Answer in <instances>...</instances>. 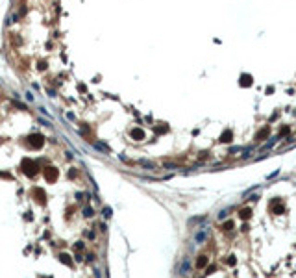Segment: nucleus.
Wrapping results in <instances>:
<instances>
[{"label": "nucleus", "mask_w": 296, "mask_h": 278, "mask_svg": "<svg viewBox=\"0 0 296 278\" xmlns=\"http://www.w3.org/2000/svg\"><path fill=\"white\" fill-rule=\"evenodd\" d=\"M252 82H254V80H252L250 74H243V76H241V85H243V87H248V85H252Z\"/></svg>", "instance_id": "423d86ee"}, {"label": "nucleus", "mask_w": 296, "mask_h": 278, "mask_svg": "<svg viewBox=\"0 0 296 278\" xmlns=\"http://www.w3.org/2000/svg\"><path fill=\"white\" fill-rule=\"evenodd\" d=\"M239 217L243 219V221H248V219L252 217V208H243L239 211Z\"/></svg>", "instance_id": "39448f33"}, {"label": "nucleus", "mask_w": 296, "mask_h": 278, "mask_svg": "<svg viewBox=\"0 0 296 278\" xmlns=\"http://www.w3.org/2000/svg\"><path fill=\"white\" fill-rule=\"evenodd\" d=\"M26 145H28L30 148H39L43 145V137L41 135H32V137L26 139Z\"/></svg>", "instance_id": "f03ea898"}, {"label": "nucleus", "mask_w": 296, "mask_h": 278, "mask_svg": "<svg viewBox=\"0 0 296 278\" xmlns=\"http://www.w3.org/2000/svg\"><path fill=\"white\" fill-rule=\"evenodd\" d=\"M228 265H235V258H233V256L228 260Z\"/></svg>", "instance_id": "4468645a"}, {"label": "nucleus", "mask_w": 296, "mask_h": 278, "mask_svg": "<svg viewBox=\"0 0 296 278\" xmlns=\"http://www.w3.org/2000/svg\"><path fill=\"white\" fill-rule=\"evenodd\" d=\"M233 228V221H226L224 222V230H231Z\"/></svg>", "instance_id": "9b49d317"}, {"label": "nucleus", "mask_w": 296, "mask_h": 278, "mask_svg": "<svg viewBox=\"0 0 296 278\" xmlns=\"http://www.w3.org/2000/svg\"><path fill=\"white\" fill-rule=\"evenodd\" d=\"M131 137H133V139H143V137H145V134H143V130H139V128H135V130H131Z\"/></svg>", "instance_id": "6e6552de"}, {"label": "nucleus", "mask_w": 296, "mask_h": 278, "mask_svg": "<svg viewBox=\"0 0 296 278\" xmlns=\"http://www.w3.org/2000/svg\"><path fill=\"white\" fill-rule=\"evenodd\" d=\"M268 134H270V128L265 126V128H261L257 134H255V139H257V141H265V137H268Z\"/></svg>", "instance_id": "20e7f679"}, {"label": "nucleus", "mask_w": 296, "mask_h": 278, "mask_svg": "<svg viewBox=\"0 0 296 278\" xmlns=\"http://www.w3.org/2000/svg\"><path fill=\"white\" fill-rule=\"evenodd\" d=\"M56 176H57V173H56V169H54V167H46V169H45V178L48 180V182H54V180H56Z\"/></svg>", "instance_id": "7ed1b4c3"}, {"label": "nucleus", "mask_w": 296, "mask_h": 278, "mask_svg": "<svg viewBox=\"0 0 296 278\" xmlns=\"http://www.w3.org/2000/svg\"><path fill=\"white\" fill-rule=\"evenodd\" d=\"M22 171H24V174H28V176H35L37 174V163L33 161V159H24Z\"/></svg>", "instance_id": "f257e3e1"}, {"label": "nucleus", "mask_w": 296, "mask_h": 278, "mask_svg": "<svg viewBox=\"0 0 296 278\" xmlns=\"http://www.w3.org/2000/svg\"><path fill=\"white\" fill-rule=\"evenodd\" d=\"M272 211H274L276 215L283 213V204H279V200H274L272 202Z\"/></svg>", "instance_id": "0eeeda50"}, {"label": "nucleus", "mask_w": 296, "mask_h": 278, "mask_svg": "<svg viewBox=\"0 0 296 278\" xmlns=\"http://www.w3.org/2000/svg\"><path fill=\"white\" fill-rule=\"evenodd\" d=\"M109 215H111V210L106 208V210H104V217H109Z\"/></svg>", "instance_id": "ddd939ff"}, {"label": "nucleus", "mask_w": 296, "mask_h": 278, "mask_svg": "<svg viewBox=\"0 0 296 278\" xmlns=\"http://www.w3.org/2000/svg\"><path fill=\"white\" fill-rule=\"evenodd\" d=\"M205 265H207V256H200L198 261H196V267L202 269V267H205Z\"/></svg>", "instance_id": "1a4fd4ad"}, {"label": "nucleus", "mask_w": 296, "mask_h": 278, "mask_svg": "<svg viewBox=\"0 0 296 278\" xmlns=\"http://www.w3.org/2000/svg\"><path fill=\"white\" fill-rule=\"evenodd\" d=\"M289 130H291L289 126H283L281 130H279V135H287V134H289Z\"/></svg>", "instance_id": "f8f14e48"}, {"label": "nucleus", "mask_w": 296, "mask_h": 278, "mask_svg": "<svg viewBox=\"0 0 296 278\" xmlns=\"http://www.w3.org/2000/svg\"><path fill=\"white\" fill-rule=\"evenodd\" d=\"M220 141H224V143H229V141H231V132H229V130H226L224 134H222Z\"/></svg>", "instance_id": "9d476101"}]
</instances>
